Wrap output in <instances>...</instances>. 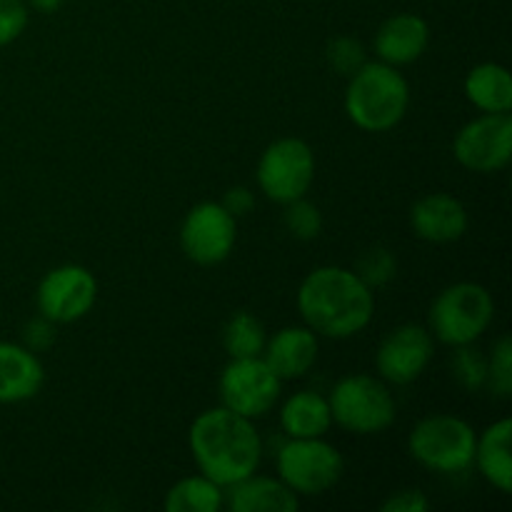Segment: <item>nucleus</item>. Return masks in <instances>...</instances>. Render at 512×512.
I'll return each mask as SVG.
<instances>
[{"instance_id":"obj_13","label":"nucleus","mask_w":512,"mask_h":512,"mask_svg":"<svg viewBox=\"0 0 512 512\" xmlns=\"http://www.w3.org/2000/svg\"><path fill=\"white\" fill-rule=\"evenodd\" d=\"M433 353L430 330L420 328V325H400L380 343L375 368L385 383L408 385L425 373Z\"/></svg>"},{"instance_id":"obj_21","label":"nucleus","mask_w":512,"mask_h":512,"mask_svg":"<svg viewBox=\"0 0 512 512\" xmlns=\"http://www.w3.org/2000/svg\"><path fill=\"white\" fill-rule=\"evenodd\" d=\"M465 98L483 113H510L512 78L500 63H480L465 78Z\"/></svg>"},{"instance_id":"obj_6","label":"nucleus","mask_w":512,"mask_h":512,"mask_svg":"<svg viewBox=\"0 0 512 512\" xmlns=\"http://www.w3.org/2000/svg\"><path fill=\"white\" fill-rule=\"evenodd\" d=\"M333 423L355 435H375L395 423V398L383 380L373 375H348L330 390Z\"/></svg>"},{"instance_id":"obj_5","label":"nucleus","mask_w":512,"mask_h":512,"mask_svg":"<svg viewBox=\"0 0 512 512\" xmlns=\"http://www.w3.org/2000/svg\"><path fill=\"white\" fill-rule=\"evenodd\" d=\"M475 430L455 415H428L413 428L408 450L415 463L433 473H463L475 460Z\"/></svg>"},{"instance_id":"obj_11","label":"nucleus","mask_w":512,"mask_h":512,"mask_svg":"<svg viewBox=\"0 0 512 512\" xmlns=\"http://www.w3.org/2000/svg\"><path fill=\"white\" fill-rule=\"evenodd\" d=\"M235 238H238V223L223 205L213 200L190 208L180 225V245L185 258L205 268L223 263L233 253Z\"/></svg>"},{"instance_id":"obj_32","label":"nucleus","mask_w":512,"mask_h":512,"mask_svg":"<svg viewBox=\"0 0 512 512\" xmlns=\"http://www.w3.org/2000/svg\"><path fill=\"white\" fill-rule=\"evenodd\" d=\"M223 205L225 210H228L230 215H233L235 220L240 218V215H248L250 210L255 208V198H253V193H250L248 188H243V185H238V188H230L228 193H225V198H223Z\"/></svg>"},{"instance_id":"obj_7","label":"nucleus","mask_w":512,"mask_h":512,"mask_svg":"<svg viewBox=\"0 0 512 512\" xmlns=\"http://www.w3.org/2000/svg\"><path fill=\"white\" fill-rule=\"evenodd\" d=\"M343 473V455L323 438H290L278 453V478L303 498L333 490Z\"/></svg>"},{"instance_id":"obj_27","label":"nucleus","mask_w":512,"mask_h":512,"mask_svg":"<svg viewBox=\"0 0 512 512\" xmlns=\"http://www.w3.org/2000/svg\"><path fill=\"white\" fill-rule=\"evenodd\" d=\"M285 228L298 240L318 238L320 230H323V215H320L318 205L308 203L305 198L288 203V208H285Z\"/></svg>"},{"instance_id":"obj_3","label":"nucleus","mask_w":512,"mask_h":512,"mask_svg":"<svg viewBox=\"0 0 512 512\" xmlns=\"http://www.w3.org/2000/svg\"><path fill=\"white\" fill-rule=\"evenodd\" d=\"M410 105V85L393 65L365 63L350 75L345 90V113L368 133H388L405 118Z\"/></svg>"},{"instance_id":"obj_28","label":"nucleus","mask_w":512,"mask_h":512,"mask_svg":"<svg viewBox=\"0 0 512 512\" xmlns=\"http://www.w3.org/2000/svg\"><path fill=\"white\" fill-rule=\"evenodd\" d=\"M325 55H328L330 68L338 75H345V78H350L355 70L363 68V65L368 63V60H365L363 43H360L358 38H348V35H340V38L330 40Z\"/></svg>"},{"instance_id":"obj_12","label":"nucleus","mask_w":512,"mask_h":512,"mask_svg":"<svg viewBox=\"0 0 512 512\" xmlns=\"http://www.w3.org/2000/svg\"><path fill=\"white\" fill-rule=\"evenodd\" d=\"M98 298V280L83 265H60L43 275L35 303L50 323H75L93 310Z\"/></svg>"},{"instance_id":"obj_26","label":"nucleus","mask_w":512,"mask_h":512,"mask_svg":"<svg viewBox=\"0 0 512 512\" xmlns=\"http://www.w3.org/2000/svg\"><path fill=\"white\" fill-rule=\"evenodd\" d=\"M395 270H398V260L388 248H370L360 255L355 273L365 285L380 288L395 278Z\"/></svg>"},{"instance_id":"obj_8","label":"nucleus","mask_w":512,"mask_h":512,"mask_svg":"<svg viewBox=\"0 0 512 512\" xmlns=\"http://www.w3.org/2000/svg\"><path fill=\"white\" fill-rule=\"evenodd\" d=\"M315 178V155L305 140L280 138L265 148L258 163V185L273 203L305 198Z\"/></svg>"},{"instance_id":"obj_30","label":"nucleus","mask_w":512,"mask_h":512,"mask_svg":"<svg viewBox=\"0 0 512 512\" xmlns=\"http://www.w3.org/2000/svg\"><path fill=\"white\" fill-rule=\"evenodd\" d=\"M55 343V323H50L48 318H35L30 320L28 325L23 328V345L33 353H43L48 350L50 345Z\"/></svg>"},{"instance_id":"obj_18","label":"nucleus","mask_w":512,"mask_h":512,"mask_svg":"<svg viewBox=\"0 0 512 512\" xmlns=\"http://www.w3.org/2000/svg\"><path fill=\"white\" fill-rule=\"evenodd\" d=\"M225 505L233 512H295L300 508V495H295L280 478L253 473L230 485Z\"/></svg>"},{"instance_id":"obj_33","label":"nucleus","mask_w":512,"mask_h":512,"mask_svg":"<svg viewBox=\"0 0 512 512\" xmlns=\"http://www.w3.org/2000/svg\"><path fill=\"white\" fill-rule=\"evenodd\" d=\"M25 5H30L33 10H38V13H55V10H60V5H63V0H25Z\"/></svg>"},{"instance_id":"obj_9","label":"nucleus","mask_w":512,"mask_h":512,"mask_svg":"<svg viewBox=\"0 0 512 512\" xmlns=\"http://www.w3.org/2000/svg\"><path fill=\"white\" fill-rule=\"evenodd\" d=\"M283 380L268 368L263 358H230L220 375V400L223 408L255 420L270 413L280 398Z\"/></svg>"},{"instance_id":"obj_10","label":"nucleus","mask_w":512,"mask_h":512,"mask_svg":"<svg viewBox=\"0 0 512 512\" xmlns=\"http://www.w3.org/2000/svg\"><path fill=\"white\" fill-rule=\"evenodd\" d=\"M453 155L470 173H498L512 160V115L485 113L458 130Z\"/></svg>"},{"instance_id":"obj_1","label":"nucleus","mask_w":512,"mask_h":512,"mask_svg":"<svg viewBox=\"0 0 512 512\" xmlns=\"http://www.w3.org/2000/svg\"><path fill=\"white\" fill-rule=\"evenodd\" d=\"M298 310L315 335L345 340L368 328L375 313V295L355 270L325 265L300 283Z\"/></svg>"},{"instance_id":"obj_24","label":"nucleus","mask_w":512,"mask_h":512,"mask_svg":"<svg viewBox=\"0 0 512 512\" xmlns=\"http://www.w3.org/2000/svg\"><path fill=\"white\" fill-rule=\"evenodd\" d=\"M450 368H453V375L460 383V388H465L468 393H478V390L488 385V358L480 350L470 348V345L455 348Z\"/></svg>"},{"instance_id":"obj_4","label":"nucleus","mask_w":512,"mask_h":512,"mask_svg":"<svg viewBox=\"0 0 512 512\" xmlns=\"http://www.w3.org/2000/svg\"><path fill=\"white\" fill-rule=\"evenodd\" d=\"M495 318V300L478 283H455L440 290L428 313L430 333L450 348L473 345Z\"/></svg>"},{"instance_id":"obj_25","label":"nucleus","mask_w":512,"mask_h":512,"mask_svg":"<svg viewBox=\"0 0 512 512\" xmlns=\"http://www.w3.org/2000/svg\"><path fill=\"white\" fill-rule=\"evenodd\" d=\"M498 398L512 395V338L500 335L493 345V355L488 358V385Z\"/></svg>"},{"instance_id":"obj_14","label":"nucleus","mask_w":512,"mask_h":512,"mask_svg":"<svg viewBox=\"0 0 512 512\" xmlns=\"http://www.w3.org/2000/svg\"><path fill=\"white\" fill-rule=\"evenodd\" d=\"M410 228L425 243H455L468 230V210L448 193H428L410 208Z\"/></svg>"},{"instance_id":"obj_22","label":"nucleus","mask_w":512,"mask_h":512,"mask_svg":"<svg viewBox=\"0 0 512 512\" xmlns=\"http://www.w3.org/2000/svg\"><path fill=\"white\" fill-rule=\"evenodd\" d=\"M223 505V488L203 473L178 480L163 500V508L168 512H220Z\"/></svg>"},{"instance_id":"obj_31","label":"nucleus","mask_w":512,"mask_h":512,"mask_svg":"<svg viewBox=\"0 0 512 512\" xmlns=\"http://www.w3.org/2000/svg\"><path fill=\"white\" fill-rule=\"evenodd\" d=\"M430 508V500L425 498V493L415 488L398 490V493L388 495L380 505V512H425Z\"/></svg>"},{"instance_id":"obj_23","label":"nucleus","mask_w":512,"mask_h":512,"mask_svg":"<svg viewBox=\"0 0 512 512\" xmlns=\"http://www.w3.org/2000/svg\"><path fill=\"white\" fill-rule=\"evenodd\" d=\"M265 340L263 323L248 310H238L223 328V348L230 358H258Z\"/></svg>"},{"instance_id":"obj_15","label":"nucleus","mask_w":512,"mask_h":512,"mask_svg":"<svg viewBox=\"0 0 512 512\" xmlns=\"http://www.w3.org/2000/svg\"><path fill=\"white\" fill-rule=\"evenodd\" d=\"M260 358L280 380L303 378L318 360V335L308 325H290L265 340Z\"/></svg>"},{"instance_id":"obj_17","label":"nucleus","mask_w":512,"mask_h":512,"mask_svg":"<svg viewBox=\"0 0 512 512\" xmlns=\"http://www.w3.org/2000/svg\"><path fill=\"white\" fill-rule=\"evenodd\" d=\"M43 365L25 345L0 340V405L25 403L43 388Z\"/></svg>"},{"instance_id":"obj_29","label":"nucleus","mask_w":512,"mask_h":512,"mask_svg":"<svg viewBox=\"0 0 512 512\" xmlns=\"http://www.w3.org/2000/svg\"><path fill=\"white\" fill-rule=\"evenodd\" d=\"M25 28H28L25 0H0V48L18 40Z\"/></svg>"},{"instance_id":"obj_16","label":"nucleus","mask_w":512,"mask_h":512,"mask_svg":"<svg viewBox=\"0 0 512 512\" xmlns=\"http://www.w3.org/2000/svg\"><path fill=\"white\" fill-rule=\"evenodd\" d=\"M430 43V28L420 15L400 13L385 20L375 33V53L383 63L410 65L425 53Z\"/></svg>"},{"instance_id":"obj_19","label":"nucleus","mask_w":512,"mask_h":512,"mask_svg":"<svg viewBox=\"0 0 512 512\" xmlns=\"http://www.w3.org/2000/svg\"><path fill=\"white\" fill-rule=\"evenodd\" d=\"M512 423L510 418L498 420L475 440V460L480 475L500 493L512 490V458H510Z\"/></svg>"},{"instance_id":"obj_20","label":"nucleus","mask_w":512,"mask_h":512,"mask_svg":"<svg viewBox=\"0 0 512 512\" xmlns=\"http://www.w3.org/2000/svg\"><path fill=\"white\" fill-rule=\"evenodd\" d=\"M333 425L328 398L313 390H300L285 400L280 428L288 438H323Z\"/></svg>"},{"instance_id":"obj_2","label":"nucleus","mask_w":512,"mask_h":512,"mask_svg":"<svg viewBox=\"0 0 512 512\" xmlns=\"http://www.w3.org/2000/svg\"><path fill=\"white\" fill-rule=\"evenodd\" d=\"M188 443L200 473L220 488L253 475L263 460V440L253 420L228 408L200 413L190 425Z\"/></svg>"}]
</instances>
